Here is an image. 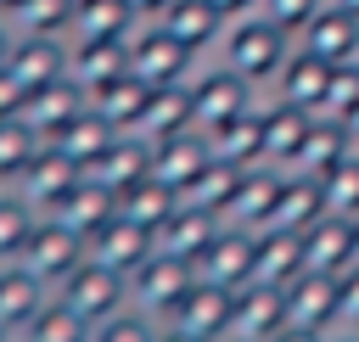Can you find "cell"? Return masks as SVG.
<instances>
[{
  "instance_id": "obj_4",
  "label": "cell",
  "mask_w": 359,
  "mask_h": 342,
  "mask_svg": "<svg viewBox=\"0 0 359 342\" xmlns=\"http://www.w3.org/2000/svg\"><path fill=\"white\" fill-rule=\"evenodd\" d=\"M252 258H258V230H236V224H224V230L191 258V269H196V280H208V286L241 292V286L252 280Z\"/></svg>"
},
{
  "instance_id": "obj_6",
  "label": "cell",
  "mask_w": 359,
  "mask_h": 342,
  "mask_svg": "<svg viewBox=\"0 0 359 342\" xmlns=\"http://www.w3.org/2000/svg\"><path fill=\"white\" fill-rule=\"evenodd\" d=\"M185 90H191V123H196L202 135H213L219 123L252 112V84H247L241 73H230V67H213V73H202V78L185 84Z\"/></svg>"
},
{
  "instance_id": "obj_23",
  "label": "cell",
  "mask_w": 359,
  "mask_h": 342,
  "mask_svg": "<svg viewBox=\"0 0 359 342\" xmlns=\"http://www.w3.org/2000/svg\"><path fill=\"white\" fill-rule=\"evenodd\" d=\"M269 342H325L320 331H297V325H286V331H275Z\"/></svg>"
},
{
  "instance_id": "obj_3",
  "label": "cell",
  "mask_w": 359,
  "mask_h": 342,
  "mask_svg": "<svg viewBox=\"0 0 359 342\" xmlns=\"http://www.w3.org/2000/svg\"><path fill=\"white\" fill-rule=\"evenodd\" d=\"M185 67H191V50H185L168 28L146 22V28H135V34H129V73H135L146 90L185 84Z\"/></svg>"
},
{
  "instance_id": "obj_14",
  "label": "cell",
  "mask_w": 359,
  "mask_h": 342,
  "mask_svg": "<svg viewBox=\"0 0 359 342\" xmlns=\"http://www.w3.org/2000/svg\"><path fill=\"white\" fill-rule=\"evenodd\" d=\"M309 123H314V112H303L292 101H280L275 112H264V163H297Z\"/></svg>"
},
{
  "instance_id": "obj_12",
  "label": "cell",
  "mask_w": 359,
  "mask_h": 342,
  "mask_svg": "<svg viewBox=\"0 0 359 342\" xmlns=\"http://www.w3.org/2000/svg\"><path fill=\"white\" fill-rule=\"evenodd\" d=\"M303 50H314L320 62H353L359 56V17L337 11V6H320L314 22L303 28Z\"/></svg>"
},
{
  "instance_id": "obj_18",
  "label": "cell",
  "mask_w": 359,
  "mask_h": 342,
  "mask_svg": "<svg viewBox=\"0 0 359 342\" xmlns=\"http://www.w3.org/2000/svg\"><path fill=\"white\" fill-rule=\"evenodd\" d=\"M314 11H320V0H264V17L286 34H303L314 22Z\"/></svg>"
},
{
  "instance_id": "obj_28",
  "label": "cell",
  "mask_w": 359,
  "mask_h": 342,
  "mask_svg": "<svg viewBox=\"0 0 359 342\" xmlns=\"http://www.w3.org/2000/svg\"><path fill=\"white\" fill-rule=\"evenodd\" d=\"M325 342H331V336H325ZM337 342H359V331H348V336H337Z\"/></svg>"
},
{
  "instance_id": "obj_21",
  "label": "cell",
  "mask_w": 359,
  "mask_h": 342,
  "mask_svg": "<svg viewBox=\"0 0 359 342\" xmlns=\"http://www.w3.org/2000/svg\"><path fill=\"white\" fill-rule=\"evenodd\" d=\"M208 6H213V11L224 17V22H236V17H247V11L258 6V0H208Z\"/></svg>"
},
{
  "instance_id": "obj_24",
  "label": "cell",
  "mask_w": 359,
  "mask_h": 342,
  "mask_svg": "<svg viewBox=\"0 0 359 342\" xmlns=\"http://www.w3.org/2000/svg\"><path fill=\"white\" fill-rule=\"evenodd\" d=\"M342 129H348V140H353V151H359V101L342 112Z\"/></svg>"
},
{
  "instance_id": "obj_10",
  "label": "cell",
  "mask_w": 359,
  "mask_h": 342,
  "mask_svg": "<svg viewBox=\"0 0 359 342\" xmlns=\"http://www.w3.org/2000/svg\"><path fill=\"white\" fill-rule=\"evenodd\" d=\"M331 73H337V62H320L314 50L286 56V67H280V101H292V107H303V112H325Z\"/></svg>"
},
{
  "instance_id": "obj_20",
  "label": "cell",
  "mask_w": 359,
  "mask_h": 342,
  "mask_svg": "<svg viewBox=\"0 0 359 342\" xmlns=\"http://www.w3.org/2000/svg\"><path fill=\"white\" fill-rule=\"evenodd\" d=\"M337 325L342 331H359V269H342L337 275Z\"/></svg>"
},
{
  "instance_id": "obj_26",
  "label": "cell",
  "mask_w": 359,
  "mask_h": 342,
  "mask_svg": "<svg viewBox=\"0 0 359 342\" xmlns=\"http://www.w3.org/2000/svg\"><path fill=\"white\" fill-rule=\"evenodd\" d=\"M337 11H348V17H359V0H331Z\"/></svg>"
},
{
  "instance_id": "obj_16",
  "label": "cell",
  "mask_w": 359,
  "mask_h": 342,
  "mask_svg": "<svg viewBox=\"0 0 359 342\" xmlns=\"http://www.w3.org/2000/svg\"><path fill=\"white\" fill-rule=\"evenodd\" d=\"M320 179V196H325V213H342V219H359V151H348L342 163H331Z\"/></svg>"
},
{
  "instance_id": "obj_29",
  "label": "cell",
  "mask_w": 359,
  "mask_h": 342,
  "mask_svg": "<svg viewBox=\"0 0 359 342\" xmlns=\"http://www.w3.org/2000/svg\"><path fill=\"white\" fill-rule=\"evenodd\" d=\"M219 342H247V336H219Z\"/></svg>"
},
{
  "instance_id": "obj_7",
  "label": "cell",
  "mask_w": 359,
  "mask_h": 342,
  "mask_svg": "<svg viewBox=\"0 0 359 342\" xmlns=\"http://www.w3.org/2000/svg\"><path fill=\"white\" fill-rule=\"evenodd\" d=\"M280 297H286V325H297V331H320V336L337 325V275L303 269L297 280L280 286Z\"/></svg>"
},
{
  "instance_id": "obj_27",
  "label": "cell",
  "mask_w": 359,
  "mask_h": 342,
  "mask_svg": "<svg viewBox=\"0 0 359 342\" xmlns=\"http://www.w3.org/2000/svg\"><path fill=\"white\" fill-rule=\"evenodd\" d=\"M353 269H359V219H353Z\"/></svg>"
},
{
  "instance_id": "obj_5",
  "label": "cell",
  "mask_w": 359,
  "mask_h": 342,
  "mask_svg": "<svg viewBox=\"0 0 359 342\" xmlns=\"http://www.w3.org/2000/svg\"><path fill=\"white\" fill-rule=\"evenodd\" d=\"M191 280H196V269H191V258H174V252H151L135 275H129V303L135 308H146V314H174V303L191 292Z\"/></svg>"
},
{
  "instance_id": "obj_1",
  "label": "cell",
  "mask_w": 359,
  "mask_h": 342,
  "mask_svg": "<svg viewBox=\"0 0 359 342\" xmlns=\"http://www.w3.org/2000/svg\"><path fill=\"white\" fill-rule=\"evenodd\" d=\"M56 297L95 331L101 320H112L118 308H129V275H118V269H107L101 258H79L67 275H62V286H56Z\"/></svg>"
},
{
  "instance_id": "obj_13",
  "label": "cell",
  "mask_w": 359,
  "mask_h": 342,
  "mask_svg": "<svg viewBox=\"0 0 359 342\" xmlns=\"http://www.w3.org/2000/svg\"><path fill=\"white\" fill-rule=\"evenodd\" d=\"M157 28H168L191 56L202 50V45H213L219 39V28H224V17L208 6V0H168V11L157 17Z\"/></svg>"
},
{
  "instance_id": "obj_9",
  "label": "cell",
  "mask_w": 359,
  "mask_h": 342,
  "mask_svg": "<svg viewBox=\"0 0 359 342\" xmlns=\"http://www.w3.org/2000/svg\"><path fill=\"white\" fill-rule=\"evenodd\" d=\"M297 241H303V269H320V275H342V269H353V219H342V213H320Z\"/></svg>"
},
{
  "instance_id": "obj_17",
  "label": "cell",
  "mask_w": 359,
  "mask_h": 342,
  "mask_svg": "<svg viewBox=\"0 0 359 342\" xmlns=\"http://www.w3.org/2000/svg\"><path fill=\"white\" fill-rule=\"evenodd\" d=\"M90 342H157V325H151V314L146 308H118L112 320H101L95 331H90Z\"/></svg>"
},
{
  "instance_id": "obj_19",
  "label": "cell",
  "mask_w": 359,
  "mask_h": 342,
  "mask_svg": "<svg viewBox=\"0 0 359 342\" xmlns=\"http://www.w3.org/2000/svg\"><path fill=\"white\" fill-rule=\"evenodd\" d=\"M353 101H359V62H337V73H331V95H325V112L342 118Z\"/></svg>"
},
{
  "instance_id": "obj_15",
  "label": "cell",
  "mask_w": 359,
  "mask_h": 342,
  "mask_svg": "<svg viewBox=\"0 0 359 342\" xmlns=\"http://www.w3.org/2000/svg\"><path fill=\"white\" fill-rule=\"evenodd\" d=\"M348 151H353V140H348L342 118L314 112V123H309V135H303V151H297V168H303V174H325V168L342 163Z\"/></svg>"
},
{
  "instance_id": "obj_22",
  "label": "cell",
  "mask_w": 359,
  "mask_h": 342,
  "mask_svg": "<svg viewBox=\"0 0 359 342\" xmlns=\"http://www.w3.org/2000/svg\"><path fill=\"white\" fill-rule=\"evenodd\" d=\"M123 6H129L135 17H163V11H168V0H123Z\"/></svg>"
},
{
  "instance_id": "obj_2",
  "label": "cell",
  "mask_w": 359,
  "mask_h": 342,
  "mask_svg": "<svg viewBox=\"0 0 359 342\" xmlns=\"http://www.w3.org/2000/svg\"><path fill=\"white\" fill-rule=\"evenodd\" d=\"M286 28H275L269 17H252V22H236L230 39H224V67L241 73L247 84H264V78H280L286 67Z\"/></svg>"
},
{
  "instance_id": "obj_11",
  "label": "cell",
  "mask_w": 359,
  "mask_h": 342,
  "mask_svg": "<svg viewBox=\"0 0 359 342\" xmlns=\"http://www.w3.org/2000/svg\"><path fill=\"white\" fill-rule=\"evenodd\" d=\"M320 213H325L320 179H314V174H292V179H280V191H275V207H269V224H264V230L303 235V230H309Z\"/></svg>"
},
{
  "instance_id": "obj_8",
  "label": "cell",
  "mask_w": 359,
  "mask_h": 342,
  "mask_svg": "<svg viewBox=\"0 0 359 342\" xmlns=\"http://www.w3.org/2000/svg\"><path fill=\"white\" fill-rule=\"evenodd\" d=\"M230 308H236V292L208 286V280H191V292L174 303L168 325H180V331H191V336L219 342V336H230Z\"/></svg>"
},
{
  "instance_id": "obj_25",
  "label": "cell",
  "mask_w": 359,
  "mask_h": 342,
  "mask_svg": "<svg viewBox=\"0 0 359 342\" xmlns=\"http://www.w3.org/2000/svg\"><path fill=\"white\" fill-rule=\"evenodd\" d=\"M157 342H208V336H191V331H180V325H168V331H157Z\"/></svg>"
}]
</instances>
